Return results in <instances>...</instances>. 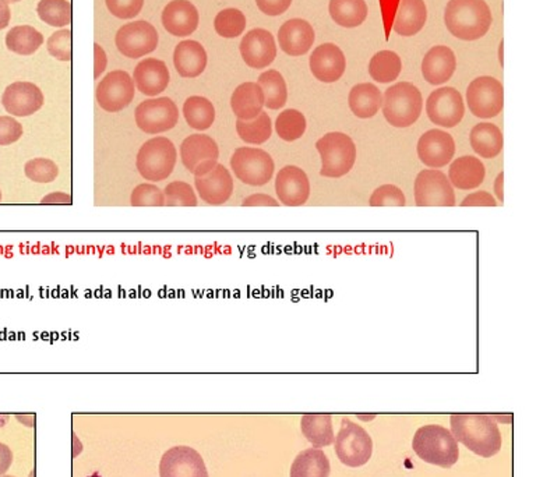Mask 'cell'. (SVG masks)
<instances>
[{
	"mask_svg": "<svg viewBox=\"0 0 536 477\" xmlns=\"http://www.w3.org/2000/svg\"><path fill=\"white\" fill-rule=\"evenodd\" d=\"M451 434L474 454L492 458L501 450L500 430L498 421L490 415L457 413L450 418Z\"/></svg>",
	"mask_w": 536,
	"mask_h": 477,
	"instance_id": "obj_1",
	"label": "cell"
},
{
	"mask_svg": "<svg viewBox=\"0 0 536 477\" xmlns=\"http://www.w3.org/2000/svg\"><path fill=\"white\" fill-rule=\"evenodd\" d=\"M447 30L463 41H477L492 26V12L485 0H450L445 12Z\"/></svg>",
	"mask_w": 536,
	"mask_h": 477,
	"instance_id": "obj_2",
	"label": "cell"
},
{
	"mask_svg": "<svg viewBox=\"0 0 536 477\" xmlns=\"http://www.w3.org/2000/svg\"><path fill=\"white\" fill-rule=\"evenodd\" d=\"M413 448L422 461L439 468H453L460 458L457 440L440 424H427L418 429L413 436Z\"/></svg>",
	"mask_w": 536,
	"mask_h": 477,
	"instance_id": "obj_3",
	"label": "cell"
},
{
	"mask_svg": "<svg viewBox=\"0 0 536 477\" xmlns=\"http://www.w3.org/2000/svg\"><path fill=\"white\" fill-rule=\"evenodd\" d=\"M316 148L320 154V175L323 177L339 179L349 174L357 163V145L345 132H327L317 140Z\"/></svg>",
	"mask_w": 536,
	"mask_h": 477,
	"instance_id": "obj_4",
	"label": "cell"
},
{
	"mask_svg": "<svg viewBox=\"0 0 536 477\" xmlns=\"http://www.w3.org/2000/svg\"><path fill=\"white\" fill-rule=\"evenodd\" d=\"M381 108L384 118L392 127L405 129L413 126L421 116L423 98L413 84L404 81L387 89Z\"/></svg>",
	"mask_w": 536,
	"mask_h": 477,
	"instance_id": "obj_5",
	"label": "cell"
},
{
	"mask_svg": "<svg viewBox=\"0 0 536 477\" xmlns=\"http://www.w3.org/2000/svg\"><path fill=\"white\" fill-rule=\"evenodd\" d=\"M177 163V150L166 137H154L140 147L136 158L139 174L148 182L168 179Z\"/></svg>",
	"mask_w": 536,
	"mask_h": 477,
	"instance_id": "obj_6",
	"label": "cell"
},
{
	"mask_svg": "<svg viewBox=\"0 0 536 477\" xmlns=\"http://www.w3.org/2000/svg\"><path fill=\"white\" fill-rule=\"evenodd\" d=\"M334 441L337 457L348 468L366 465L373 454V440L362 426L354 423L351 419H342L341 429Z\"/></svg>",
	"mask_w": 536,
	"mask_h": 477,
	"instance_id": "obj_7",
	"label": "cell"
},
{
	"mask_svg": "<svg viewBox=\"0 0 536 477\" xmlns=\"http://www.w3.org/2000/svg\"><path fill=\"white\" fill-rule=\"evenodd\" d=\"M230 169L245 185L262 187L274 176V159L267 151L256 147H241L230 156Z\"/></svg>",
	"mask_w": 536,
	"mask_h": 477,
	"instance_id": "obj_8",
	"label": "cell"
},
{
	"mask_svg": "<svg viewBox=\"0 0 536 477\" xmlns=\"http://www.w3.org/2000/svg\"><path fill=\"white\" fill-rule=\"evenodd\" d=\"M180 161L195 177L206 176L219 165L220 148L212 137L196 132L183 140L180 145Z\"/></svg>",
	"mask_w": 536,
	"mask_h": 477,
	"instance_id": "obj_9",
	"label": "cell"
},
{
	"mask_svg": "<svg viewBox=\"0 0 536 477\" xmlns=\"http://www.w3.org/2000/svg\"><path fill=\"white\" fill-rule=\"evenodd\" d=\"M466 103L472 115L477 118H496L503 111V86L495 77H477L466 90Z\"/></svg>",
	"mask_w": 536,
	"mask_h": 477,
	"instance_id": "obj_10",
	"label": "cell"
},
{
	"mask_svg": "<svg viewBox=\"0 0 536 477\" xmlns=\"http://www.w3.org/2000/svg\"><path fill=\"white\" fill-rule=\"evenodd\" d=\"M413 196L418 207H454L457 203L447 175L437 169L419 172L413 185Z\"/></svg>",
	"mask_w": 536,
	"mask_h": 477,
	"instance_id": "obj_11",
	"label": "cell"
},
{
	"mask_svg": "<svg viewBox=\"0 0 536 477\" xmlns=\"http://www.w3.org/2000/svg\"><path fill=\"white\" fill-rule=\"evenodd\" d=\"M137 127L147 134L169 132L179 122L177 103L168 97L145 100L136 108L134 113Z\"/></svg>",
	"mask_w": 536,
	"mask_h": 477,
	"instance_id": "obj_12",
	"label": "cell"
},
{
	"mask_svg": "<svg viewBox=\"0 0 536 477\" xmlns=\"http://www.w3.org/2000/svg\"><path fill=\"white\" fill-rule=\"evenodd\" d=\"M134 81L127 71L115 70L106 74L98 84L95 98L106 112H121L134 100Z\"/></svg>",
	"mask_w": 536,
	"mask_h": 477,
	"instance_id": "obj_13",
	"label": "cell"
},
{
	"mask_svg": "<svg viewBox=\"0 0 536 477\" xmlns=\"http://www.w3.org/2000/svg\"><path fill=\"white\" fill-rule=\"evenodd\" d=\"M427 118L439 127H456L466 115L463 95L453 87H443L432 92L426 101Z\"/></svg>",
	"mask_w": 536,
	"mask_h": 477,
	"instance_id": "obj_14",
	"label": "cell"
},
{
	"mask_svg": "<svg viewBox=\"0 0 536 477\" xmlns=\"http://www.w3.org/2000/svg\"><path fill=\"white\" fill-rule=\"evenodd\" d=\"M115 42L123 57L139 59L156 49L158 31L148 21H133L116 33Z\"/></svg>",
	"mask_w": 536,
	"mask_h": 477,
	"instance_id": "obj_15",
	"label": "cell"
},
{
	"mask_svg": "<svg viewBox=\"0 0 536 477\" xmlns=\"http://www.w3.org/2000/svg\"><path fill=\"white\" fill-rule=\"evenodd\" d=\"M161 477H209L206 462L198 450L186 445L169 448L159 462Z\"/></svg>",
	"mask_w": 536,
	"mask_h": 477,
	"instance_id": "obj_16",
	"label": "cell"
},
{
	"mask_svg": "<svg viewBox=\"0 0 536 477\" xmlns=\"http://www.w3.org/2000/svg\"><path fill=\"white\" fill-rule=\"evenodd\" d=\"M416 151L424 165L431 169L445 168L456 155V142L450 132L442 129H432L422 134Z\"/></svg>",
	"mask_w": 536,
	"mask_h": 477,
	"instance_id": "obj_17",
	"label": "cell"
},
{
	"mask_svg": "<svg viewBox=\"0 0 536 477\" xmlns=\"http://www.w3.org/2000/svg\"><path fill=\"white\" fill-rule=\"evenodd\" d=\"M275 193L283 206H305L310 197V180L306 172L299 166H284L275 177Z\"/></svg>",
	"mask_w": 536,
	"mask_h": 477,
	"instance_id": "obj_18",
	"label": "cell"
},
{
	"mask_svg": "<svg viewBox=\"0 0 536 477\" xmlns=\"http://www.w3.org/2000/svg\"><path fill=\"white\" fill-rule=\"evenodd\" d=\"M2 103L10 115L26 118L41 110L44 105V94L36 84L17 81L5 90Z\"/></svg>",
	"mask_w": 536,
	"mask_h": 477,
	"instance_id": "obj_19",
	"label": "cell"
},
{
	"mask_svg": "<svg viewBox=\"0 0 536 477\" xmlns=\"http://www.w3.org/2000/svg\"><path fill=\"white\" fill-rule=\"evenodd\" d=\"M196 192L209 206H224L233 195L232 174L219 164L206 176L195 177Z\"/></svg>",
	"mask_w": 536,
	"mask_h": 477,
	"instance_id": "obj_20",
	"label": "cell"
},
{
	"mask_svg": "<svg viewBox=\"0 0 536 477\" xmlns=\"http://www.w3.org/2000/svg\"><path fill=\"white\" fill-rule=\"evenodd\" d=\"M241 55L246 65L252 69H264L274 62L277 45L272 33L263 28H254L243 37L241 42Z\"/></svg>",
	"mask_w": 536,
	"mask_h": 477,
	"instance_id": "obj_21",
	"label": "cell"
},
{
	"mask_svg": "<svg viewBox=\"0 0 536 477\" xmlns=\"http://www.w3.org/2000/svg\"><path fill=\"white\" fill-rule=\"evenodd\" d=\"M345 68L344 53L334 44L320 45L310 57V71L321 83H336L344 76Z\"/></svg>",
	"mask_w": 536,
	"mask_h": 477,
	"instance_id": "obj_22",
	"label": "cell"
},
{
	"mask_svg": "<svg viewBox=\"0 0 536 477\" xmlns=\"http://www.w3.org/2000/svg\"><path fill=\"white\" fill-rule=\"evenodd\" d=\"M198 10L189 0H172L163 12L164 28L175 37H188L198 30Z\"/></svg>",
	"mask_w": 536,
	"mask_h": 477,
	"instance_id": "obj_23",
	"label": "cell"
},
{
	"mask_svg": "<svg viewBox=\"0 0 536 477\" xmlns=\"http://www.w3.org/2000/svg\"><path fill=\"white\" fill-rule=\"evenodd\" d=\"M315 31L307 21L292 18L283 24L278 33L281 49L289 57H302L315 44Z\"/></svg>",
	"mask_w": 536,
	"mask_h": 477,
	"instance_id": "obj_24",
	"label": "cell"
},
{
	"mask_svg": "<svg viewBox=\"0 0 536 477\" xmlns=\"http://www.w3.org/2000/svg\"><path fill=\"white\" fill-rule=\"evenodd\" d=\"M133 77H134L136 89L147 97H156L166 91L171 80L168 66L163 60L154 59V58L142 60L134 69Z\"/></svg>",
	"mask_w": 536,
	"mask_h": 477,
	"instance_id": "obj_25",
	"label": "cell"
},
{
	"mask_svg": "<svg viewBox=\"0 0 536 477\" xmlns=\"http://www.w3.org/2000/svg\"><path fill=\"white\" fill-rule=\"evenodd\" d=\"M457 69V59L448 47H434L424 55L422 60V74L432 86L447 83Z\"/></svg>",
	"mask_w": 536,
	"mask_h": 477,
	"instance_id": "obj_26",
	"label": "cell"
},
{
	"mask_svg": "<svg viewBox=\"0 0 536 477\" xmlns=\"http://www.w3.org/2000/svg\"><path fill=\"white\" fill-rule=\"evenodd\" d=\"M487 168L477 156L466 155L453 161L448 169V180L458 190H474L484 183Z\"/></svg>",
	"mask_w": 536,
	"mask_h": 477,
	"instance_id": "obj_27",
	"label": "cell"
},
{
	"mask_svg": "<svg viewBox=\"0 0 536 477\" xmlns=\"http://www.w3.org/2000/svg\"><path fill=\"white\" fill-rule=\"evenodd\" d=\"M175 69L180 77L195 79L200 76L207 66V53L198 41H183L175 48Z\"/></svg>",
	"mask_w": 536,
	"mask_h": 477,
	"instance_id": "obj_28",
	"label": "cell"
},
{
	"mask_svg": "<svg viewBox=\"0 0 536 477\" xmlns=\"http://www.w3.org/2000/svg\"><path fill=\"white\" fill-rule=\"evenodd\" d=\"M230 108L239 121H252L263 112L264 94L257 83H243L233 91Z\"/></svg>",
	"mask_w": 536,
	"mask_h": 477,
	"instance_id": "obj_29",
	"label": "cell"
},
{
	"mask_svg": "<svg viewBox=\"0 0 536 477\" xmlns=\"http://www.w3.org/2000/svg\"><path fill=\"white\" fill-rule=\"evenodd\" d=\"M469 143H471L472 150L480 158H496L503 151V132L496 124L488 123V122L477 123L469 132Z\"/></svg>",
	"mask_w": 536,
	"mask_h": 477,
	"instance_id": "obj_30",
	"label": "cell"
},
{
	"mask_svg": "<svg viewBox=\"0 0 536 477\" xmlns=\"http://www.w3.org/2000/svg\"><path fill=\"white\" fill-rule=\"evenodd\" d=\"M427 20L426 5L423 0H401L395 16V33L402 37H413L423 28Z\"/></svg>",
	"mask_w": 536,
	"mask_h": 477,
	"instance_id": "obj_31",
	"label": "cell"
},
{
	"mask_svg": "<svg viewBox=\"0 0 536 477\" xmlns=\"http://www.w3.org/2000/svg\"><path fill=\"white\" fill-rule=\"evenodd\" d=\"M348 103L357 118L370 119L378 115L381 111L383 105V94L374 84H358L349 92Z\"/></svg>",
	"mask_w": 536,
	"mask_h": 477,
	"instance_id": "obj_32",
	"label": "cell"
},
{
	"mask_svg": "<svg viewBox=\"0 0 536 477\" xmlns=\"http://www.w3.org/2000/svg\"><path fill=\"white\" fill-rule=\"evenodd\" d=\"M330 472L327 455L318 448H309L295 458L289 477H330Z\"/></svg>",
	"mask_w": 536,
	"mask_h": 477,
	"instance_id": "obj_33",
	"label": "cell"
},
{
	"mask_svg": "<svg viewBox=\"0 0 536 477\" xmlns=\"http://www.w3.org/2000/svg\"><path fill=\"white\" fill-rule=\"evenodd\" d=\"M302 434L313 448L328 447L334 442L331 415H305L301 420Z\"/></svg>",
	"mask_w": 536,
	"mask_h": 477,
	"instance_id": "obj_34",
	"label": "cell"
},
{
	"mask_svg": "<svg viewBox=\"0 0 536 477\" xmlns=\"http://www.w3.org/2000/svg\"><path fill=\"white\" fill-rule=\"evenodd\" d=\"M183 116L192 129L204 132L216 122V108L207 98L193 95L185 101Z\"/></svg>",
	"mask_w": 536,
	"mask_h": 477,
	"instance_id": "obj_35",
	"label": "cell"
},
{
	"mask_svg": "<svg viewBox=\"0 0 536 477\" xmlns=\"http://www.w3.org/2000/svg\"><path fill=\"white\" fill-rule=\"evenodd\" d=\"M331 18L345 28L359 26L368 17L365 0H330Z\"/></svg>",
	"mask_w": 536,
	"mask_h": 477,
	"instance_id": "obj_36",
	"label": "cell"
},
{
	"mask_svg": "<svg viewBox=\"0 0 536 477\" xmlns=\"http://www.w3.org/2000/svg\"><path fill=\"white\" fill-rule=\"evenodd\" d=\"M257 84L264 94V106H267L268 110L277 111L284 108L288 100V89L280 71H265L259 77Z\"/></svg>",
	"mask_w": 536,
	"mask_h": 477,
	"instance_id": "obj_37",
	"label": "cell"
},
{
	"mask_svg": "<svg viewBox=\"0 0 536 477\" xmlns=\"http://www.w3.org/2000/svg\"><path fill=\"white\" fill-rule=\"evenodd\" d=\"M236 132L246 144L262 145L272 139L273 123L267 112L263 111L252 121H236Z\"/></svg>",
	"mask_w": 536,
	"mask_h": 477,
	"instance_id": "obj_38",
	"label": "cell"
},
{
	"mask_svg": "<svg viewBox=\"0 0 536 477\" xmlns=\"http://www.w3.org/2000/svg\"><path fill=\"white\" fill-rule=\"evenodd\" d=\"M42 44H44V37L31 26H15L6 36L7 49L23 57L33 55Z\"/></svg>",
	"mask_w": 536,
	"mask_h": 477,
	"instance_id": "obj_39",
	"label": "cell"
},
{
	"mask_svg": "<svg viewBox=\"0 0 536 477\" xmlns=\"http://www.w3.org/2000/svg\"><path fill=\"white\" fill-rule=\"evenodd\" d=\"M401 69L402 65H401L400 57L391 50H381L376 53L369 63V74L371 79L381 84L391 83L397 80Z\"/></svg>",
	"mask_w": 536,
	"mask_h": 477,
	"instance_id": "obj_40",
	"label": "cell"
},
{
	"mask_svg": "<svg viewBox=\"0 0 536 477\" xmlns=\"http://www.w3.org/2000/svg\"><path fill=\"white\" fill-rule=\"evenodd\" d=\"M306 118L296 110H286L275 121V132L284 142L294 143L302 139L306 132Z\"/></svg>",
	"mask_w": 536,
	"mask_h": 477,
	"instance_id": "obj_41",
	"label": "cell"
},
{
	"mask_svg": "<svg viewBox=\"0 0 536 477\" xmlns=\"http://www.w3.org/2000/svg\"><path fill=\"white\" fill-rule=\"evenodd\" d=\"M39 18L52 26H65L71 23L73 12L68 0H39L37 6Z\"/></svg>",
	"mask_w": 536,
	"mask_h": 477,
	"instance_id": "obj_42",
	"label": "cell"
},
{
	"mask_svg": "<svg viewBox=\"0 0 536 477\" xmlns=\"http://www.w3.org/2000/svg\"><path fill=\"white\" fill-rule=\"evenodd\" d=\"M214 26L219 36L224 38H236L245 31L246 17L241 10L225 9L217 15Z\"/></svg>",
	"mask_w": 536,
	"mask_h": 477,
	"instance_id": "obj_43",
	"label": "cell"
},
{
	"mask_svg": "<svg viewBox=\"0 0 536 477\" xmlns=\"http://www.w3.org/2000/svg\"><path fill=\"white\" fill-rule=\"evenodd\" d=\"M164 195H166V206L168 207L198 206V193L189 183L180 182V180L168 183Z\"/></svg>",
	"mask_w": 536,
	"mask_h": 477,
	"instance_id": "obj_44",
	"label": "cell"
},
{
	"mask_svg": "<svg viewBox=\"0 0 536 477\" xmlns=\"http://www.w3.org/2000/svg\"><path fill=\"white\" fill-rule=\"evenodd\" d=\"M24 174L34 183H50L59 176V166L49 158H34L24 165Z\"/></svg>",
	"mask_w": 536,
	"mask_h": 477,
	"instance_id": "obj_45",
	"label": "cell"
},
{
	"mask_svg": "<svg viewBox=\"0 0 536 477\" xmlns=\"http://www.w3.org/2000/svg\"><path fill=\"white\" fill-rule=\"evenodd\" d=\"M133 207H166V195L153 183L136 186L130 196Z\"/></svg>",
	"mask_w": 536,
	"mask_h": 477,
	"instance_id": "obj_46",
	"label": "cell"
},
{
	"mask_svg": "<svg viewBox=\"0 0 536 477\" xmlns=\"http://www.w3.org/2000/svg\"><path fill=\"white\" fill-rule=\"evenodd\" d=\"M407 204L404 192L395 185L381 186L379 189L374 190L369 200L370 207H404Z\"/></svg>",
	"mask_w": 536,
	"mask_h": 477,
	"instance_id": "obj_47",
	"label": "cell"
},
{
	"mask_svg": "<svg viewBox=\"0 0 536 477\" xmlns=\"http://www.w3.org/2000/svg\"><path fill=\"white\" fill-rule=\"evenodd\" d=\"M48 52L62 62L71 60V30H60L53 33L48 39Z\"/></svg>",
	"mask_w": 536,
	"mask_h": 477,
	"instance_id": "obj_48",
	"label": "cell"
},
{
	"mask_svg": "<svg viewBox=\"0 0 536 477\" xmlns=\"http://www.w3.org/2000/svg\"><path fill=\"white\" fill-rule=\"evenodd\" d=\"M105 2L108 10L122 20L136 17L145 5V0H105Z\"/></svg>",
	"mask_w": 536,
	"mask_h": 477,
	"instance_id": "obj_49",
	"label": "cell"
},
{
	"mask_svg": "<svg viewBox=\"0 0 536 477\" xmlns=\"http://www.w3.org/2000/svg\"><path fill=\"white\" fill-rule=\"evenodd\" d=\"M23 126L13 116H0V145H12L23 137Z\"/></svg>",
	"mask_w": 536,
	"mask_h": 477,
	"instance_id": "obj_50",
	"label": "cell"
},
{
	"mask_svg": "<svg viewBox=\"0 0 536 477\" xmlns=\"http://www.w3.org/2000/svg\"><path fill=\"white\" fill-rule=\"evenodd\" d=\"M256 4L264 15L275 17L284 15L289 9L292 0H256Z\"/></svg>",
	"mask_w": 536,
	"mask_h": 477,
	"instance_id": "obj_51",
	"label": "cell"
},
{
	"mask_svg": "<svg viewBox=\"0 0 536 477\" xmlns=\"http://www.w3.org/2000/svg\"><path fill=\"white\" fill-rule=\"evenodd\" d=\"M498 200L490 195L489 192L480 190V192L472 193L464 198L461 207H496Z\"/></svg>",
	"mask_w": 536,
	"mask_h": 477,
	"instance_id": "obj_52",
	"label": "cell"
},
{
	"mask_svg": "<svg viewBox=\"0 0 536 477\" xmlns=\"http://www.w3.org/2000/svg\"><path fill=\"white\" fill-rule=\"evenodd\" d=\"M243 207H278L280 201L275 200L272 196L264 195V193H256V195L249 196L242 201Z\"/></svg>",
	"mask_w": 536,
	"mask_h": 477,
	"instance_id": "obj_53",
	"label": "cell"
},
{
	"mask_svg": "<svg viewBox=\"0 0 536 477\" xmlns=\"http://www.w3.org/2000/svg\"><path fill=\"white\" fill-rule=\"evenodd\" d=\"M42 204H62V206H71L73 204V197L70 193L53 192L45 196L41 200Z\"/></svg>",
	"mask_w": 536,
	"mask_h": 477,
	"instance_id": "obj_54",
	"label": "cell"
},
{
	"mask_svg": "<svg viewBox=\"0 0 536 477\" xmlns=\"http://www.w3.org/2000/svg\"><path fill=\"white\" fill-rule=\"evenodd\" d=\"M106 55L105 50L98 44H94V79H98L103 70L106 69Z\"/></svg>",
	"mask_w": 536,
	"mask_h": 477,
	"instance_id": "obj_55",
	"label": "cell"
},
{
	"mask_svg": "<svg viewBox=\"0 0 536 477\" xmlns=\"http://www.w3.org/2000/svg\"><path fill=\"white\" fill-rule=\"evenodd\" d=\"M13 462V452L9 445L0 442V476L9 471Z\"/></svg>",
	"mask_w": 536,
	"mask_h": 477,
	"instance_id": "obj_56",
	"label": "cell"
},
{
	"mask_svg": "<svg viewBox=\"0 0 536 477\" xmlns=\"http://www.w3.org/2000/svg\"><path fill=\"white\" fill-rule=\"evenodd\" d=\"M10 17H12V13H10L9 5L0 0V30H4L9 26Z\"/></svg>",
	"mask_w": 536,
	"mask_h": 477,
	"instance_id": "obj_57",
	"label": "cell"
},
{
	"mask_svg": "<svg viewBox=\"0 0 536 477\" xmlns=\"http://www.w3.org/2000/svg\"><path fill=\"white\" fill-rule=\"evenodd\" d=\"M503 182L504 175L503 172H500V174L498 175V177H496L495 180V195L496 197H498V200L500 201V203H503L504 201Z\"/></svg>",
	"mask_w": 536,
	"mask_h": 477,
	"instance_id": "obj_58",
	"label": "cell"
},
{
	"mask_svg": "<svg viewBox=\"0 0 536 477\" xmlns=\"http://www.w3.org/2000/svg\"><path fill=\"white\" fill-rule=\"evenodd\" d=\"M2 2H5V4L9 5V4H17V2H20V0H2Z\"/></svg>",
	"mask_w": 536,
	"mask_h": 477,
	"instance_id": "obj_59",
	"label": "cell"
},
{
	"mask_svg": "<svg viewBox=\"0 0 536 477\" xmlns=\"http://www.w3.org/2000/svg\"><path fill=\"white\" fill-rule=\"evenodd\" d=\"M2 197H4V196H2V190H0V203H2Z\"/></svg>",
	"mask_w": 536,
	"mask_h": 477,
	"instance_id": "obj_60",
	"label": "cell"
},
{
	"mask_svg": "<svg viewBox=\"0 0 536 477\" xmlns=\"http://www.w3.org/2000/svg\"><path fill=\"white\" fill-rule=\"evenodd\" d=\"M0 477H16V476H7V474H5V476H4V474H2V476H0Z\"/></svg>",
	"mask_w": 536,
	"mask_h": 477,
	"instance_id": "obj_61",
	"label": "cell"
}]
</instances>
